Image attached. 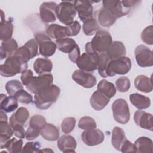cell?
I'll use <instances>...</instances> for the list:
<instances>
[{"label": "cell", "mask_w": 153, "mask_h": 153, "mask_svg": "<svg viewBox=\"0 0 153 153\" xmlns=\"http://www.w3.org/2000/svg\"><path fill=\"white\" fill-rule=\"evenodd\" d=\"M112 42L111 35L108 31L99 30L96 33L91 41L85 44V50L86 53L90 54L105 53Z\"/></svg>", "instance_id": "obj_1"}, {"label": "cell", "mask_w": 153, "mask_h": 153, "mask_svg": "<svg viewBox=\"0 0 153 153\" xmlns=\"http://www.w3.org/2000/svg\"><path fill=\"white\" fill-rule=\"evenodd\" d=\"M60 93V88L52 84L35 94L34 103L38 109H47L56 102Z\"/></svg>", "instance_id": "obj_2"}, {"label": "cell", "mask_w": 153, "mask_h": 153, "mask_svg": "<svg viewBox=\"0 0 153 153\" xmlns=\"http://www.w3.org/2000/svg\"><path fill=\"white\" fill-rule=\"evenodd\" d=\"M27 61L16 54L8 57L4 64L0 65V74L4 77L13 76L27 70Z\"/></svg>", "instance_id": "obj_3"}, {"label": "cell", "mask_w": 153, "mask_h": 153, "mask_svg": "<svg viewBox=\"0 0 153 153\" xmlns=\"http://www.w3.org/2000/svg\"><path fill=\"white\" fill-rule=\"evenodd\" d=\"M112 110L114 120L121 124H127L130 118V109L126 100L117 99L112 105Z\"/></svg>", "instance_id": "obj_4"}, {"label": "cell", "mask_w": 153, "mask_h": 153, "mask_svg": "<svg viewBox=\"0 0 153 153\" xmlns=\"http://www.w3.org/2000/svg\"><path fill=\"white\" fill-rule=\"evenodd\" d=\"M131 68V62L130 58L123 56L117 59L111 60L107 69L108 76H113L117 74L125 75Z\"/></svg>", "instance_id": "obj_5"}, {"label": "cell", "mask_w": 153, "mask_h": 153, "mask_svg": "<svg viewBox=\"0 0 153 153\" xmlns=\"http://www.w3.org/2000/svg\"><path fill=\"white\" fill-rule=\"evenodd\" d=\"M35 39L39 45V52L44 57L52 56L56 52L57 45L46 33L38 32L35 35Z\"/></svg>", "instance_id": "obj_6"}, {"label": "cell", "mask_w": 153, "mask_h": 153, "mask_svg": "<svg viewBox=\"0 0 153 153\" xmlns=\"http://www.w3.org/2000/svg\"><path fill=\"white\" fill-rule=\"evenodd\" d=\"M76 14L74 1H62L57 5V18L65 25L72 22Z\"/></svg>", "instance_id": "obj_7"}, {"label": "cell", "mask_w": 153, "mask_h": 153, "mask_svg": "<svg viewBox=\"0 0 153 153\" xmlns=\"http://www.w3.org/2000/svg\"><path fill=\"white\" fill-rule=\"evenodd\" d=\"M53 76L50 73H45L33 76L30 83L26 86V88L32 93H37L43 88L53 84Z\"/></svg>", "instance_id": "obj_8"}, {"label": "cell", "mask_w": 153, "mask_h": 153, "mask_svg": "<svg viewBox=\"0 0 153 153\" xmlns=\"http://www.w3.org/2000/svg\"><path fill=\"white\" fill-rule=\"evenodd\" d=\"M99 54L84 53L76 62V65L80 70L85 72H93L97 68Z\"/></svg>", "instance_id": "obj_9"}, {"label": "cell", "mask_w": 153, "mask_h": 153, "mask_svg": "<svg viewBox=\"0 0 153 153\" xmlns=\"http://www.w3.org/2000/svg\"><path fill=\"white\" fill-rule=\"evenodd\" d=\"M135 59L137 65L142 68L153 65L152 51L144 45H138L134 50Z\"/></svg>", "instance_id": "obj_10"}, {"label": "cell", "mask_w": 153, "mask_h": 153, "mask_svg": "<svg viewBox=\"0 0 153 153\" xmlns=\"http://www.w3.org/2000/svg\"><path fill=\"white\" fill-rule=\"evenodd\" d=\"M57 4L54 2H44L39 8V15L44 23H53L57 19Z\"/></svg>", "instance_id": "obj_11"}, {"label": "cell", "mask_w": 153, "mask_h": 153, "mask_svg": "<svg viewBox=\"0 0 153 153\" xmlns=\"http://www.w3.org/2000/svg\"><path fill=\"white\" fill-rule=\"evenodd\" d=\"M72 78L76 83L85 88L93 87L97 82L96 78L93 75L80 69L75 70L72 75Z\"/></svg>", "instance_id": "obj_12"}, {"label": "cell", "mask_w": 153, "mask_h": 153, "mask_svg": "<svg viewBox=\"0 0 153 153\" xmlns=\"http://www.w3.org/2000/svg\"><path fill=\"white\" fill-rule=\"evenodd\" d=\"M91 1H75L74 6L81 20L84 23L93 18V7Z\"/></svg>", "instance_id": "obj_13"}, {"label": "cell", "mask_w": 153, "mask_h": 153, "mask_svg": "<svg viewBox=\"0 0 153 153\" xmlns=\"http://www.w3.org/2000/svg\"><path fill=\"white\" fill-rule=\"evenodd\" d=\"M38 45L35 39H31L27 41L25 45L19 47L14 54L20 56L26 61L35 57L38 54Z\"/></svg>", "instance_id": "obj_14"}, {"label": "cell", "mask_w": 153, "mask_h": 153, "mask_svg": "<svg viewBox=\"0 0 153 153\" xmlns=\"http://www.w3.org/2000/svg\"><path fill=\"white\" fill-rule=\"evenodd\" d=\"M81 139L88 146H96L102 143L105 139L103 133L99 129L87 130L81 134Z\"/></svg>", "instance_id": "obj_15"}, {"label": "cell", "mask_w": 153, "mask_h": 153, "mask_svg": "<svg viewBox=\"0 0 153 153\" xmlns=\"http://www.w3.org/2000/svg\"><path fill=\"white\" fill-rule=\"evenodd\" d=\"M134 121L135 123L142 128L152 131V115L151 114L145 111L138 110L134 115Z\"/></svg>", "instance_id": "obj_16"}, {"label": "cell", "mask_w": 153, "mask_h": 153, "mask_svg": "<svg viewBox=\"0 0 153 153\" xmlns=\"http://www.w3.org/2000/svg\"><path fill=\"white\" fill-rule=\"evenodd\" d=\"M102 3L103 7L109 10L116 19L121 17L129 13L124 9L121 1L104 0L102 1Z\"/></svg>", "instance_id": "obj_17"}, {"label": "cell", "mask_w": 153, "mask_h": 153, "mask_svg": "<svg viewBox=\"0 0 153 153\" xmlns=\"http://www.w3.org/2000/svg\"><path fill=\"white\" fill-rule=\"evenodd\" d=\"M77 143L75 138L69 134L62 136L57 140V146L63 152H75Z\"/></svg>", "instance_id": "obj_18"}, {"label": "cell", "mask_w": 153, "mask_h": 153, "mask_svg": "<svg viewBox=\"0 0 153 153\" xmlns=\"http://www.w3.org/2000/svg\"><path fill=\"white\" fill-rule=\"evenodd\" d=\"M45 33L49 37L56 40L69 37L67 27L57 24L48 25L46 29Z\"/></svg>", "instance_id": "obj_19"}, {"label": "cell", "mask_w": 153, "mask_h": 153, "mask_svg": "<svg viewBox=\"0 0 153 153\" xmlns=\"http://www.w3.org/2000/svg\"><path fill=\"white\" fill-rule=\"evenodd\" d=\"M109 100L110 99L108 97L97 90L92 94L90 103L94 109L101 111L108 104Z\"/></svg>", "instance_id": "obj_20"}, {"label": "cell", "mask_w": 153, "mask_h": 153, "mask_svg": "<svg viewBox=\"0 0 153 153\" xmlns=\"http://www.w3.org/2000/svg\"><path fill=\"white\" fill-rule=\"evenodd\" d=\"M96 17L98 24L105 27H109L112 26L117 20L109 10L103 7L97 11Z\"/></svg>", "instance_id": "obj_21"}, {"label": "cell", "mask_w": 153, "mask_h": 153, "mask_svg": "<svg viewBox=\"0 0 153 153\" xmlns=\"http://www.w3.org/2000/svg\"><path fill=\"white\" fill-rule=\"evenodd\" d=\"M106 54L111 59L114 60L125 56L126 50L123 43L119 41H115L112 42L107 50Z\"/></svg>", "instance_id": "obj_22"}, {"label": "cell", "mask_w": 153, "mask_h": 153, "mask_svg": "<svg viewBox=\"0 0 153 153\" xmlns=\"http://www.w3.org/2000/svg\"><path fill=\"white\" fill-rule=\"evenodd\" d=\"M0 97V108L5 112H11L18 107V100L14 96L1 94Z\"/></svg>", "instance_id": "obj_23"}, {"label": "cell", "mask_w": 153, "mask_h": 153, "mask_svg": "<svg viewBox=\"0 0 153 153\" xmlns=\"http://www.w3.org/2000/svg\"><path fill=\"white\" fill-rule=\"evenodd\" d=\"M134 86L137 90L143 93H148L152 91V84L151 78L148 76L140 75L134 79Z\"/></svg>", "instance_id": "obj_24"}, {"label": "cell", "mask_w": 153, "mask_h": 153, "mask_svg": "<svg viewBox=\"0 0 153 153\" xmlns=\"http://www.w3.org/2000/svg\"><path fill=\"white\" fill-rule=\"evenodd\" d=\"M33 68L38 75L50 73L53 69V63L48 58H38L33 63Z\"/></svg>", "instance_id": "obj_25"}, {"label": "cell", "mask_w": 153, "mask_h": 153, "mask_svg": "<svg viewBox=\"0 0 153 153\" xmlns=\"http://www.w3.org/2000/svg\"><path fill=\"white\" fill-rule=\"evenodd\" d=\"M131 103L138 109H144L149 107L151 105L150 99L139 93H133L130 95Z\"/></svg>", "instance_id": "obj_26"}, {"label": "cell", "mask_w": 153, "mask_h": 153, "mask_svg": "<svg viewBox=\"0 0 153 153\" xmlns=\"http://www.w3.org/2000/svg\"><path fill=\"white\" fill-rule=\"evenodd\" d=\"M40 134L45 140L55 141L59 139L60 134L57 127L52 124L47 123L41 130Z\"/></svg>", "instance_id": "obj_27"}, {"label": "cell", "mask_w": 153, "mask_h": 153, "mask_svg": "<svg viewBox=\"0 0 153 153\" xmlns=\"http://www.w3.org/2000/svg\"><path fill=\"white\" fill-rule=\"evenodd\" d=\"M136 152H152V140L147 137H140L134 142Z\"/></svg>", "instance_id": "obj_28"}, {"label": "cell", "mask_w": 153, "mask_h": 153, "mask_svg": "<svg viewBox=\"0 0 153 153\" xmlns=\"http://www.w3.org/2000/svg\"><path fill=\"white\" fill-rule=\"evenodd\" d=\"M57 48L62 53L69 54L78 45L72 38H65L56 40Z\"/></svg>", "instance_id": "obj_29"}, {"label": "cell", "mask_w": 153, "mask_h": 153, "mask_svg": "<svg viewBox=\"0 0 153 153\" xmlns=\"http://www.w3.org/2000/svg\"><path fill=\"white\" fill-rule=\"evenodd\" d=\"M126 139L125 133L121 128L115 127L113 128L112 133V144L116 149L120 151L122 144Z\"/></svg>", "instance_id": "obj_30"}, {"label": "cell", "mask_w": 153, "mask_h": 153, "mask_svg": "<svg viewBox=\"0 0 153 153\" xmlns=\"http://www.w3.org/2000/svg\"><path fill=\"white\" fill-rule=\"evenodd\" d=\"M0 142L1 146L10 139L14 134V131L7 121H0Z\"/></svg>", "instance_id": "obj_31"}, {"label": "cell", "mask_w": 153, "mask_h": 153, "mask_svg": "<svg viewBox=\"0 0 153 153\" xmlns=\"http://www.w3.org/2000/svg\"><path fill=\"white\" fill-rule=\"evenodd\" d=\"M23 142L22 139H17L16 138H12L7 141L4 145L1 146V148H6L9 152L19 153L22 151Z\"/></svg>", "instance_id": "obj_32"}, {"label": "cell", "mask_w": 153, "mask_h": 153, "mask_svg": "<svg viewBox=\"0 0 153 153\" xmlns=\"http://www.w3.org/2000/svg\"><path fill=\"white\" fill-rule=\"evenodd\" d=\"M97 90L105 94L109 99L112 98L117 92L116 88L114 84L106 79L101 80L97 85Z\"/></svg>", "instance_id": "obj_33"}, {"label": "cell", "mask_w": 153, "mask_h": 153, "mask_svg": "<svg viewBox=\"0 0 153 153\" xmlns=\"http://www.w3.org/2000/svg\"><path fill=\"white\" fill-rule=\"evenodd\" d=\"M13 24L10 20H5L0 24V39L2 41L11 38L13 33Z\"/></svg>", "instance_id": "obj_34"}, {"label": "cell", "mask_w": 153, "mask_h": 153, "mask_svg": "<svg viewBox=\"0 0 153 153\" xmlns=\"http://www.w3.org/2000/svg\"><path fill=\"white\" fill-rule=\"evenodd\" d=\"M111 59L105 53L99 54V62L97 65V70L99 74L103 78L108 77L107 69L109 63Z\"/></svg>", "instance_id": "obj_35"}, {"label": "cell", "mask_w": 153, "mask_h": 153, "mask_svg": "<svg viewBox=\"0 0 153 153\" xmlns=\"http://www.w3.org/2000/svg\"><path fill=\"white\" fill-rule=\"evenodd\" d=\"M82 30L84 34L87 36H91L100 30L99 25L96 19L93 18L84 22Z\"/></svg>", "instance_id": "obj_36"}, {"label": "cell", "mask_w": 153, "mask_h": 153, "mask_svg": "<svg viewBox=\"0 0 153 153\" xmlns=\"http://www.w3.org/2000/svg\"><path fill=\"white\" fill-rule=\"evenodd\" d=\"M10 124L13 130L14 135L17 137L23 139L26 137V131L23 128V125L16 121L13 114L10 118Z\"/></svg>", "instance_id": "obj_37"}, {"label": "cell", "mask_w": 153, "mask_h": 153, "mask_svg": "<svg viewBox=\"0 0 153 153\" xmlns=\"http://www.w3.org/2000/svg\"><path fill=\"white\" fill-rule=\"evenodd\" d=\"M1 48H2L6 53L7 57L13 56L19 48L17 41L13 38L2 41Z\"/></svg>", "instance_id": "obj_38"}, {"label": "cell", "mask_w": 153, "mask_h": 153, "mask_svg": "<svg viewBox=\"0 0 153 153\" xmlns=\"http://www.w3.org/2000/svg\"><path fill=\"white\" fill-rule=\"evenodd\" d=\"M22 89V84L16 79L8 81L5 85V90L7 93L10 96H14L17 92Z\"/></svg>", "instance_id": "obj_39"}, {"label": "cell", "mask_w": 153, "mask_h": 153, "mask_svg": "<svg viewBox=\"0 0 153 153\" xmlns=\"http://www.w3.org/2000/svg\"><path fill=\"white\" fill-rule=\"evenodd\" d=\"M96 126L97 125L95 120L88 116H85L81 118L78 122L79 128L84 130L96 128Z\"/></svg>", "instance_id": "obj_40"}, {"label": "cell", "mask_w": 153, "mask_h": 153, "mask_svg": "<svg viewBox=\"0 0 153 153\" xmlns=\"http://www.w3.org/2000/svg\"><path fill=\"white\" fill-rule=\"evenodd\" d=\"M47 122L45 118L40 115H35L32 116L29 121V126L32 127L36 129L41 130L46 125Z\"/></svg>", "instance_id": "obj_41"}, {"label": "cell", "mask_w": 153, "mask_h": 153, "mask_svg": "<svg viewBox=\"0 0 153 153\" xmlns=\"http://www.w3.org/2000/svg\"><path fill=\"white\" fill-rule=\"evenodd\" d=\"M76 120L74 117H69L65 118L62 122L61 128L62 131L65 134L71 133L75 128Z\"/></svg>", "instance_id": "obj_42"}, {"label": "cell", "mask_w": 153, "mask_h": 153, "mask_svg": "<svg viewBox=\"0 0 153 153\" xmlns=\"http://www.w3.org/2000/svg\"><path fill=\"white\" fill-rule=\"evenodd\" d=\"M13 115L17 122L23 125L29 117V112L26 108L20 107L13 114Z\"/></svg>", "instance_id": "obj_43"}, {"label": "cell", "mask_w": 153, "mask_h": 153, "mask_svg": "<svg viewBox=\"0 0 153 153\" xmlns=\"http://www.w3.org/2000/svg\"><path fill=\"white\" fill-rule=\"evenodd\" d=\"M115 86L120 92H126L130 88V81L127 76H121L117 79Z\"/></svg>", "instance_id": "obj_44"}, {"label": "cell", "mask_w": 153, "mask_h": 153, "mask_svg": "<svg viewBox=\"0 0 153 153\" xmlns=\"http://www.w3.org/2000/svg\"><path fill=\"white\" fill-rule=\"evenodd\" d=\"M14 96L16 97L18 102L21 103L29 104L33 101L32 96L23 89L17 92Z\"/></svg>", "instance_id": "obj_45"}, {"label": "cell", "mask_w": 153, "mask_h": 153, "mask_svg": "<svg viewBox=\"0 0 153 153\" xmlns=\"http://www.w3.org/2000/svg\"><path fill=\"white\" fill-rule=\"evenodd\" d=\"M153 27L152 25L145 27L141 33V39L145 43L152 45L153 44Z\"/></svg>", "instance_id": "obj_46"}, {"label": "cell", "mask_w": 153, "mask_h": 153, "mask_svg": "<svg viewBox=\"0 0 153 153\" xmlns=\"http://www.w3.org/2000/svg\"><path fill=\"white\" fill-rule=\"evenodd\" d=\"M68 31L69 36L77 35L81 30V25L77 20H74L71 23L66 25Z\"/></svg>", "instance_id": "obj_47"}, {"label": "cell", "mask_w": 153, "mask_h": 153, "mask_svg": "<svg viewBox=\"0 0 153 153\" xmlns=\"http://www.w3.org/2000/svg\"><path fill=\"white\" fill-rule=\"evenodd\" d=\"M41 145L38 142H27L23 147L22 152H38Z\"/></svg>", "instance_id": "obj_48"}, {"label": "cell", "mask_w": 153, "mask_h": 153, "mask_svg": "<svg viewBox=\"0 0 153 153\" xmlns=\"http://www.w3.org/2000/svg\"><path fill=\"white\" fill-rule=\"evenodd\" d=\"M33 76H34L32 71L31 69H27L25 72L22 73L20 76L21 81L24 85L26 86L30 83Z\"/></svg>", "instance_id": "obj_49"}, {"label": "cell", "mask_w": 153, "mask_h": 153, "mask_svg": "<svg viewBox=\"0 0 153 153\" xmlns=\"http://www.w3.org/2000/svg\"><path fill=\"white\" fill-rule=\"evenodd\" d=\"M120 151L123 153L125 152H136V148L133 143L128 140L126 139L124 140L121 146Z\"/></svg>", "instance_id": "obj_50"}, {"label": "cell", "mask_w": 153, "mask_h": 153, "mask_svg": "<svg viewBox=\"0 0 153 153\" xmlns=\"http://www.w3.org/2000/svg\"><path fill=\"white\" fill-rule=\"evenodd\" d=\"M41 130L29 126L26 131V139L28 140H32L39 136Z\"/></svg>", "instance_id": "obj_51"}, {"label": "cell", "mask_w": 153, "mask_h": 153, "mask_svg": "<svg viewBox=\"0 0 153 153\" xmlns=\"http://www.w3.org/2000/svg\"><path fill=\"white\" fill-rule=\"evenodd\" d=\"M121 2L124 9L128 13H130V9L141 3V1H121Z\"/></svg>", "instance_id": "obj_52"}, {"label": "cell", "mask_w": 153, "mask_h": 153, "mask_svg": "<svg viewBox=\"0 0 153 153\" xmlns=\"http://www.w3.org/2000/svg\"><path fill=\"white\" fill-rule=\"evenodd\" d=\"M69 54V58L70 59V60L73 62V63H76L78 59H79V57H80V49L79 47L78 46V45H77L76 46V47L72 50V52H71Z\"/></svg>", "instance_id": "obj_53"}, {"label": "cell", "mask_w": 153, "mask_h": 153, "mask_svg": "<svg viewBox=\"0 0 153 153\" xmlns=\"http://www.w3.org/2000/svg\"><path fill=\"white\" fill-rule=\"evenodd\" d=\"M0 121H8V118L4 111L1 110L0 112Z\"/></svg>", "instance_id": "obj_54"}, {"label": "cell", "mask_w": 153, "mask_h": 153, "mask_svg": "<svg viewBox=\"0 0 153 153\" xmlns=\"http://www.w3.org/2000/svg\"><path fill=\"white\" fill-rule=\"evenodd\" d=\"M38 152H53V151L50 148H44V149H40Z\"/></svg>", "instance_id": "obj_55"}, {"label": "cell", "mask_w": 153, "mask_h": 153, "mask_svg": "<svg viewBox=\"0 0 153 153\" xmlns=\"http://www.w3.org/2000/svg\"><path fill=\"white\" fill-rule=\"evenodd\" d=\"M1 22H2L5 21V15H4V12H3V11L2 10H1Z\"/></svg>", "instance_id": "obj_56"}]
</instances>
